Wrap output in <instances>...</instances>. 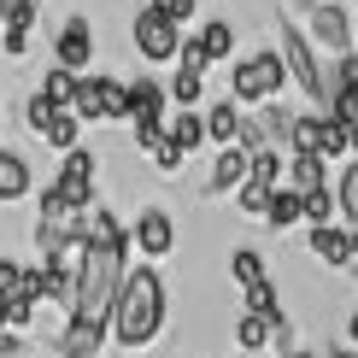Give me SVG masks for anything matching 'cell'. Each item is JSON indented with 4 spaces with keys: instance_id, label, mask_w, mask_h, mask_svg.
<instances>
[{
    "instance_id": "8fae6325",
    "label": "cell",
    "mask_w": 358,
    "mask_h": 358,
    "mask_svg": "<svg viewBox=\"0 0 358 358\" xmlns=\"http://www.w3.org/2000/svg\"><path fill=\"white\" fill-rule=\"evenodd\" d=\"M247 176H252V153H247V147H223L212 176H206V194H212V200H217V194H241Z\"/></svg>"
},
{
    "instance_id": "8d00e7d4",
    "label": "cell",
    "mask_w": 358,
    "mask_h": 358,
    "mask_svg": "<svg viewBox=\"0 0 358 358\" xmlns=\"http://www.w3.org/2000/svg\"><path fill=\"white\" fill-rule=\"evenodd\" d=\"M0 41H6L12 59H24V53H29V24H6V36H0Z\"/></svg>"
},
{
    "instance_id": "9c48e42d",
    "label": "cell",
    "mask_w": 358,
    "mask_h": 358,
    "mask_svg": "<svg viewBox=\"0 0 358 358\" xmlns=\"http://www.w3.org/2000/svg\"><path fill=\"white\" fill-rule=\"evenodd\" d=\"M88 59H94V29H88V18H65V29L53 36V65L88 77Z\"/></svg>"
},
{
    "instance_id": "7bdbcfd3",
    "label": "cell",
    "mask_w": 358,
    "mask_h": 358,
    "mask_svg": "<svg viewBox=\"0 0 358 358\" xmlns=\"http://www.w3.org/2000/svg\"><path fill=\"white\" fill-rule=\"evenodd\" d=\"M352 159H358V124H352Z\"/></svg>"
},
{
    "instance_id": "836d02e7",
    "label": "cell",
    "mask_w": 358,
    "mask_h": 358,
    "mask_svg": "<svg viewBox=\"0 0 358 358\" xmlns=\"http://www.w3.org/2000/svg\"><path fill=\"white\" fill-rule=\"evenodd\" d=\"M182 159H188V153H182V147H176L171 136H165V141H159V147H153V165H159V171H165V176H176V171H182Z\"/></svg>"
},
{
    "instance_id": "74e56055",
    "label": "cell",
    "mask_w": 358,
    "mask_h": 358,
    "mask_svg": "<svg viewBox=\"0 0 358 358\" xmlns=\"http://www.w3.org/2000/svg\"><path fill=\"white\" fill-rule=\"evenodd\" d=\"M323 358H358V347L347 341V347H335V352H323Z\"/></svg>"
},
{
    "instance_id": "603a6c76",
    "label": "cell",
    "mask_w": 358,
    "mask_h": 358,
    "mask_svg": "<svg viewBox=\"0 0 358 358\" xmlns=\"http://www.w3.org/2000/svg\"><path fill=\"white\" fill-rule=\"evenodd\" d=\"M235 347H241V352H264V347H271V317L241 311V317H235Z\"/></svg>"
},
{
    "instance_id": "d4e9b609",
    "label": "cell",
    "mask_w": 358,
    "mask_h": 358,
    "mask_svg": "<svg viewBox=\"0 0 358 358\" xmlns=\"http://www.w3.org/2000/svg\"><path fill=\"white\" fill-rule=\"evenodd\" d=\"M77 136H83V117L71 112V106L59 112L48 129H41V141H48V147H59V153H77Z\"/></svg>"
},
{
    "instance_id": "d6a6232c",
    "label": "cell",
    "mask_w": 358,
    "mask_h": 358,
    "mask_svg": "<svg viewBox=\"0 0 358 358\" xmlns=\"http://www.w3.org/2000/svg\"><path fill=\"white\" fill-rule=\"evenodd\" d=\"M153 12H165L171 24H194V12H200V0H147Z\"/></svg>"
},
{
    "instance_id": "f35d334b",
    "label": "cell",
    "mask_w": 358,
    "mask_h": 358,
    "mask_svg": "<svg viewBox=\"0 0 358 358\" xmlns=\"http://www.w3.org/2000/svg\"><path fill=\"white\" fill-rule=\"evenodd\" d=\"M347 341H352V347H358V311H352V317H347Z\"/></svg>"
},
{
    "instance_id": "f546056e",
    "label": "cell",
    "mask_w": 358,
    "mask_h": 358,
    "mask_svg": "<svg viewBox=\"0 0 358 358\" xmlns=\"http://www.w3.org/2000/svg\"><path fill=\"white\" fill-rule=\"evenodd\" d=\"M271 194H276V182H259V176H247L241 194H235V206H241V212H252V217H264V212H271Z\"/></svg>"
},
{
    "instance_id": "ffe728a7",
    "label": "cell",
    "mask_w": 358,
    "mask_h": 358,
    "mask_svg": "<svg viewBox=\"0 0 358 358\" xmlns=\"http://www.w3.org/2000/svg\"><path fill=\"white\" fill-rule=\"evenodd\" d=\"M264 223H271L276 235H288L294 223H306V194H294L288 182H282V188L271 194V212H264Z\"/></svg>"
},
{
    "instance_id": "9a60e30c",
    "label": "cell",
    "mask_w": 358,
    "mask_h": 358,
    "mask_svg": "<svg viewBox=\"0 0 358 358\" xmlns=\"http://www.w3.org/2000/svg\"><path fill=\"white\" fill-rule=\"evenodd\" d=\"M194 48H200L206 65H217V59H235V24L229 18H206L194 29Z\"/></svg>"
},
{
    "instance_id": "f1b7e54d",
    "label": "cell",
    "mask_w": 358,
    "mask_h": 358,
    "mask_svg": "<svg viewBox=\"0 0 358 358\" xmlns=\"http://www.w3.org/2000/svg\"><path fill=\"white\" fill-rule=\"evenodd\" d=\"M335 217H341L335 182H329V188H311V194H306V223H311V229H317V223H335Z\"/></svg>"
},
{
    "instance_id": "3957f363",
    "label": "cell",
    "mask_w": 358,
    "mask_h": 358,
    "mask_svg": "<svg viewBox=\"0 0 358 358\" xmlns=\"http://www.w3.org/2000/svg\"><path fill=\"white\" fill-rule=\"evenodd\" d=\"M282 59H288V83L300 88L317 112H329L335 106V83H329V71H323V59H317V48H311L306 29L282 24Z\"/></svg>"
},
{
    "instance_id": "bcb514c9",
    "label": "cell",
    "mask_w": 358,
    "mask_h": 358,
    "mask_svg": "<svg viewBox=\"0 0 358 358\" xmlns=\"http://www.w3.org/2000/svg\"><path fill=\"white\" fill-rule=\"evenodd\" d=\"M0 112H6V94H0Z\"/></svg>"
},
{
    "instance_id": "277c9868",
    "label": "cell",
    "mask_w": 358,
    "mask_h": 358,
    "mask_svg": "<svg viewBox=\"0 0 358 358\" xmlns=\"http://www.w3.org/2000/svg\"><path fill=\"white\" fill-rule=\"evenodd\" d=\"M129 36H136V53L147 59V65H171V59H182V24H171L165 12H153V6H141L136 12V24H129Z\"/></svg>"
},
{
    "instance_id": "5b68a950",
    "label": "cell",
    "mask_w": 358,
    "mask_h": 358,
    "mask_svg": "<svg viewBox=\"0 0 358 358\" xmlns=\"http://www.w3.org/2000/svg\"><path fill=\"white\" fill-rule=\"evenodd\" d=\"M83 124H106V117H129V83L124 77H83L77 88V106Z\"/></svg>"
},
{
    "instance_id": "7c38bea8",
    "label": "cell",
    "mask_w": 358,
    "mask_h": 358,
    "mask_svg": "<svg viewBox=\"0 0 358 358\" xmlns=\"http://www.w3.org/2000/svg\"><path fill=\"white\" fill-rule=\"evenodd\" d=\"M106 335H112L106 323H71V317H65V329H59L53 347H59V358H100Z\"/></svg>"
},
{
    "instance_id": "52a82bcc",
    "label": "cell",
    "mask_w": 358,
    "mask_h": 358,
    "mask_svg": "<svg viewBox=\"0 0 358 358\" xmlns=\"http://www.w3.org/2000/svg\"><path fill=\"white\" fill-rule=\"evenodd\" d=\"M129 241H136V252H141L147 264L171 259V252H176V223H171V212H165V206H147V212L129 223Z\"/></svg>"
},
{
    "instance_id": "4316f807",
    "label": "cell",
    "mask_w": 358,
    "mask_h": 358,
    "mask_svg": "<svg viewBox=\"0 0 358 358\" xmlns=\"http://www.w3.org/2000/svg\"><path fill=\"white\" fill-rule=\"evenodd\" d=\"M241 311H259V317H282V294H276V282L264 276V282H252V288H241Z\"/></svg>"
},
{
    "instance_id": "30bf717a",
    "label": "cell",
    "mask_w": 358,
    "mask_h": 358,
    "mask_svg": "<svg viewBox=\"0 0 358 358\" xmlns=\"http://www.w3.org/2000/svg\"><path fill=\"white\" fill-rule=\"evenodd\" d=\"M306 241H311V259H317V264H329V271H352V229H347V223H317Z\"/></svg>"
},
{
    "instance_id": "cb8c5ba5",
    "label": "cell",
    "mask_w": 358,
    "mask_h": 358,
    "mask_svg": "<svg viewBox=\"0 0 358 358\" xmlns=\"http://www.w3.org/2000/svg\"><path fill=\"white\" fill-rule=\"evenodd\" d=\"M77 88H83V77H77V71H65V65H53L48 77H41V94H48L53 106H77Z\"/></svg>"
},
{
    "instance_id": "8992f818",
    "label": "cell",
    "mask_w": 358,
    "mask_h": 358,
    "mask_svg": "<svg viewBox=\"0 0 358 358\" xmlns=\"http://www.w3.org/2000/svg\"><path fill=\"white\" fill-rule=\"evenodd\" d=\"M94 176H100V159L88 153V147H77V153H65L53 188H59V200H65L71 212H94Z\"/></svg>"
},
{
    "instance_id": "484cf974",
    "label": "cell",
    "mask_w": 358,
    "mask_h": 358,
    "mask_svg": "<svg viewBox=\"0 0 358 358\" xmlns=\"http://www.w3.org/2000/svg\"><path fill=\"white\" fill-rule=\"evenodd\" d=\"M335 200H341V223H358V159L335 171Z\"/></svg>"
},
{
    "instance_id": "1f68e13d",
    "label": "cell",
    "mask_w": 358,
    "mask_h": 358,
    "mask_svg": "<svg viewBox=\"0 0 358 358\" xmlns=\"http://www.w3.org/2000/svg\"><path fill=\"white\" fill-rule=\"evenodd\" d=\"M329 83H335V94H341V88H358V48L335 53V65H329Z\"/></svg>"
},
{
    "instance_id": "e575fe53",
    "label": "cell",
    "mask_w": 358,
    "mask_h": 358,
    "mask_svg": "<svg viewBox=\"0 0 358 358\" xmlns=\"http://www.w3.org/2000/svg\"><path fill=\"white\" fill-rule=\"evenodd\" d=\"M329 117H341V124H358V88H341V94H335V106H329Z\"/></svg>"
},
{
    "instance_id": "83f0119b",
    "label": "cell",
    "mask_w": 358,
    "mask_h": 358,
    "mask_svg": "<svg viewBox=\"0 0 358 358\" xmlns=\"http://www.w3.org/2000/svg\"><path fill=\"white\" fill-rule=\"evenodd\" d=\"M229 276H235V288H252V282H264V259L252 247H235L229 252Z\"/></svg>"
},
{
    "instance_id": "4fadbf2b",
    "label": "cell",
    "mask_w": 358,
    "mask_h": 358,
    "mask_svg": "<svg viewBox=\"0 0 358 358\" xmlns=\"http://www.w3.org/2000/svg\"><path fill=\"white\" fill-rule=\"evenodd\" d=\"M165 106H171V88L159 77H136L129 83V124H147V117L165 124Z\"/></svg>"
},
{
    "instance_id": "5bb4252c",
    "label": "cell",
    "mask_w": 358,
    "mask_h": 358,
    "mask_svg": "<svg viewBox=\"0 0 358 358\" xmlns=\"http://www.w3.org/2000/svg\"><path fill=\"white\" fill-rule=\"evenodd\" d=\"M282 182H288L294 194H311V188H329V159L323 153H288V171H282Z\"/></svg>"
},
{
    "instance_id": "681fc988",
    "label": "cell",
    "mask_w": 358,
    "mask_h": 358,
    "mask_svg": "<svg viewBox=\"0 0 358 358\" xmlns=\"http://www.w3.org/2000/svg\"><path fill=\"white\" fill-rule=\"evenodd\" d=\"M352 6H358V0H352Z\"/></svg>"
},
{
    "instance_id": "f6af8a7d",
    "label": "cell",
    "mask_w": 358,
    "mask_h": 358,
    "mask_svg": "<svg viewBox=\"0 0 358 358\" xmlns=\"http://www.w3.org/2000/svg\"><path fill=\"white\" fill-rule=\"evenodd\" d=\"M241 358H264V352H241Z\"/></svg>"
},
{
    "instance_id": "b9f144b4",
    "label": "cell",
    "mask_w": 358,
    "mask_h": 358,
    "mask_svg": "<svg viewBox=\"0 0 358 358\" xmlns=\"http://www.w3.org/2000/svg\"><path fill=\"white\" fill-rule=\"evenodd\" d=\"M294 6H300V12H311V6H317V0H294Z\"/></svg>"
},
{
    "instance_id": "7402d4cb",
    "label": "cell",
    "mask_w": 358,
    "mask_h": 358,
    "mask_svg": "<svg viewBox=\"0 0 358 358\" xmlns=\"http://www.w3.org/2000/svg\"><path fill=\"white\" fill-rule=\"evenodd\" d=\"M294 117H300V112H288V106H282V100H271V106H259V129H264V141H271V147H282V153H288V136H294Z\"/></svg>"
},
{
    "instance_id": "4dcf8cb0",
    "label": "cell",
    "mask_w": 358,
    "mask_h": 358,
    "mask_svg": "<svg viewBox=\"0 0 358 358\" xmlns=\"http://www.w3.org/2000/svg\"><path fill=\"white\" fill-rule=\"evenodd\" d=\"M59 112H65V106H53V100H48V94H41V88H36V94H29V100H24V117H29V129H36V136H41V129H48V124H53V117H59Z\"/></svg>"
},
{
    "instance_id": "d6986e66",
    "label": "cell",
    "mask_w": 358,
    "mask_h": 358,
    "mask_svg": "<svg viewBox=\"0 0 358 358\" xmlns=\"http://www.w3.org/2000/svg\"><path fill=\"white\" fill-rule=\"evenodd\" d=\"M241 129H247V112L235 106V100H217V106L206 112V136H212L217 147H235V141H241Z\"/></svg>"
},
{
    "instance_id": "60d3db41",
    "label": "cell",
    "mask_w": 358,
    "mask_h": 358,
    "mask_svg": "<svg viewBox=\"0 0 358 358\" xmlns=\"http://www.w3.org/2000/svg\"><path fill=\"white\" fill-rule=\"evenodd\" d=\"M288 358H323V352H306V347H300V352H288Z\"/></svg>"
},
{
    "instance_id": "ab89813d",
    "label": "cell",
    "mask_w": 358,
    "mask_h": 358,
    "mask_svg": "<svg viewBox=\"0 0 358 358\" xmlns=\"http://www.w3.org/2000/svg\"><path fill=\"white\" fill-rule=\"evenodd\" d=\"M12 6H24V0H0V18H6V12H12Z\"/></svg>"
},
{
    "instance_id": "7dc6e473",
    "label": "cell",
    "mask_w": 358,
    "mask_h": 358,
    "mask_svg": "<svg viewBox=\"0 0 358 358\" xmlns=\"http://www.w3.org/2000/svg\"><path fill=\"white\" fill-rule=\"evenodd\" d=\"M6 358H24V352H6Z\"/></svg>"
},
{
    "instance_id": "ac0fdd59",
    "label": "cell",
    "mask_w": 358,
    "mask_h": 358,
    "mask_svg": "<svg viewBox=\"0 0 358 358\" xmlns=\"http://www.w3.org/2000/svg\"><path fill=\"white\" fill-rule=\"evenodd\" d=\"M29 188H36V182H29V159H24V153H12V147H0V206L24 200Z\"/></svg>"
},
{
    "instance_id": "7a4b0ae2",
    "label": "cell",
    "mask_w": 358,
    "mask_h": 358,
    "mask_svg": "<svg viewBox=\"0 0 358 358\" xmlns=\"http://www.w3.org/2000/svg\"><path fill=\"white\" fill-rule=\"evenodd\" d=\"M288 83V59L282 48H264V53H241L229 71V100L235 106H271Z\"/></svg>"
},
{
    "instance_id": "6da1fadb",
    "label": "cell",
    "mask_w": 358,
    "mask_h": 358,
    "mask_svg": "<svg viewBox=\"0 0 358 358\" xmlns=\"http://www.w3.org/2000/svg\"><path fill=\"white\" fill-rule=\"evenodd\" d=\"M159 329H165V276L153 264H136L124 276L117 306H112V341L124 352H141V347L159 341Z\"/></svg>"
},
{
    "instance_id": "c3c4849f",
    "label": "cell",
    "mask_w": 358,
    "mask_h": 358,
    "mask_svg": "<svg viewBox=\"0 0 358 358\" xmlns=\"http://www.w3.org/2000/svg\"><path fill=\"white\" fill-rule=\"evenodd\" d=\"M352 276H358V264H352Z\"/></svg>"
},
{
    "instance_id": "44dd1931",
    "label": "cell",
    "mask_w": 358,
    "mask_h": 358,
    "mask_svg": "<svg viewBox=\"0 0 358 358\" xmlns=\"http://www.w3.org/2000/svg\"><path fill=\"white\" fill-rule=\"evenodd\" d=\"M323 136H329V112H300L294 136H288V153H323Z\"/></svg>"
},
{
    "instance_id": "e0dca14e",
    "label": "cell",
    "mask_w": 358,
    "mask_h": 358,
    "mask_svg": "<svg viewBox=\"0 0 358 358\" xmlns=\"http://www.w3.org/2000/svg\"><path fill=\"white\" fill-rule=\"evenodd\" d=\"M0 300H41V271L18 259H0Z\"/></svg>"
},
{
    "instance_id": "ba28073f",
    "label": "cell",
    "mask_w": 358,
    "mask_h": 358,
    "mask_svg": "<svg viewBox=\"0 0 358 358\" xmlns=\"http://www.w3.org/2000/svg\"><path fill=\"white\" fill-rule=\"evenodd\" d=\"M306 18H311V41H317V48H329V53L358 48V29H352V18H347V6H341V0H317Z\"/></svg>"
},
{
    "instance_id": "ee69618b",
    "label": "cell",
    "mask_w": 358,
    "mask_h": 358,
    "mask_svg": "<svg viewBox=\"0 0 358 358\" xmlns=\"http://www.w3.org/2000/svg\"><path fill=\"white\" fill-rule=\"evenodd\" d=\"M0 329H6V300H0Z\"/></svg>"
},
{
    "instance_id": "d590c367",
    "label": "cell",
    "mask_w": 358,
    "mask_h": 358,
    "mask_svg": "<svg viewBox=\"0 0 358 358\" xmlns=\"http://www.w3.org/2000/svg\"><path fill=\"white\" fill-rule=\"evenodd\" d=\"M36 323V300H6V329H29Z\"/></svg>"
},
{
    "instance_id": "2e32d148",
    "label": "cell",
    "mask_w": 358,
    "mask_h": 358,
    "mask_svg": "<svg viewBox=\"0 0 358 358\" xmlns=\"http://www.w3.org/2000/svg\"><path fill=\"white\" fill-rule=\"evenodd\" d=\"M165 136L182 147V153H200V147L212 141L206 136V112H194V106H176V117H165Z\"/></svg>"
}]
</instances>
